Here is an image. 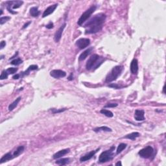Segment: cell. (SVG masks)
Returning <instances> with one entry per match:
<instances>
[{"mask_svg":"<svg viewBox=\"0 0 166 166\" xmlns=\"http://www.w3.org/2000/svg\"><path fill=\"white\" fill-rule=\"evenodd\" d=\"M106 14L104 13H99L94 16L84 25L85 28V34H95L101 31L106 20Z\"/></svg>","mask_w":166,"mask_h":166,"instance_id":"1","label":"cell"},{"mask_svg":"<svg viewBox=\"0 0 166 166\" xmlns=\"http://www.w3.org/2000/svg\"><path fill=\"white\" fill-rule=\"evenodd\" d=\"M105 61V59L102 57L97 54H94L91 55L88 60L86 64V68L87 70H95L98 68Z\"/></svg>","mask_w":166,"mask_h":166,"instance_id":"2","label":"cell"},{"mask_svg":"<svg viewBox=\"0 0 166 166\" xmlns=\"http://www.w3.org/2000/svg\"><path fill=\"white\" fill-rule=\"evenodd\" d=\"M123 70V67L122 66H116L114 67L110 72L106 75L105 82H111L114 80H116L119 77V76L121 75Z\"/></svg>","mask_w":166,"mask_h":166,"instance_id":"3","label":"cell"},{"mask_svg":"<svg viewBox=\"0 0 166 166\" xmlns=\"http://www.w3.org/2000/svg\"><path fill=\"white\" fill-rule=\"evenodd\" d=\"M114 149L115 147L112 146L109 150H106V151L103 152L99 157V163H105V162H107L113 159L114 156V154L113 153Z\"/></svg>","mask_w":166,"mask_h":166,"instance_id":"4","label":"cell"},{"mask_svg":"<svg viewBox=\"0 0 166 166\" xmlns=\"http://www.w3.org/2000/svg\"><path fill=\"white\" fill-rule=\"evenodd\" d=\"M96 6L93 5L91 6V7H90L88 9L86 10V11L82 14L81 16L79 18V20H78L77 22L78 25H82L86 21H87L88 19L91 16V14L95 12V11L96 10Z\"/></svg>","mask_w":166,"mask_h":166,"instance_id":"5","label":"cell"},{"mask_svg":"<svg viewBox=\"0 0 166 166\" xmlns=\"http://www.w3.org/2000/svg\"><path fill=\"white\" fill-rule=\"evenodd\" d=\"M23 1H9V2H6L5 4L7 5V9L10 13L15 14H17L16 12L14 11L13 9L20 8L21 6L23 5Z\"/></svg>","mask_w":166,"mask_h":166,"instance_id":"6","label":"cell"},{"mask_svg":"<svg viewBox=\"0 0 166 166\" xmlns=\"http://www.w3.org/2000/svg\"><path fill=\"white\" fill-rule=\"evenodd\" d=\"M153 153H154V149L151 146H147L138 152L140 156L146 159L151 158L153 155Z\"/></svg>","mask_w":166,"mask_h":166,"instance_id":"7","label":"cell"},{"mask_svg":"<svg viewBox=\"0 0 166 166\" xmlns=\"http://www.w3.org/2000/svg\"><path fill=\"white\" fill-rule=\"evenodd\" d=\"M90 44V40L88 38H82L77 40L75 45L80 49H83L88 46Z\"/></svg>","mask_w":166,"mask_h":166,"instance_id":"8","label":"cell"},{"mask_svg":"<svg viewBox=\"0 0 166 166\" xmlns=\"http://www.w3.org/2000/svg\"><path fill=\"white\" fill-rule=\"evenodd\" d=\"M50 75L54 79H60L65 77L66 76V73L60 70H53L50 72Z\"/></svg>","mask_w":166,"mask_h":166,"instance_id":"9","label":"cell"},{"mask_svg":"<svg viewBox=\"0 0 166 166\" xmlns=\"http://www.w3.org/2000/svg\"><path fill=\"white\" fill-rule=\"evenodd\" d=\"M66 26V23H64V24L62 25L61 27L57 31V32L55 33V34H54V39L56 42H59V41L60 40V39H61L62 34V33L63 31H64V29H65Z\"/></svg>","mask_w":166,"mask_h":166,"instance_id":"10","label":"cell"},{"mask_svg":"<svg viewBox=\"0 0 166 166\" xmlns=\"http://www.w3.org/2000/svg\"><path fill=\"white\" fill-rule=\"evenodd\" d=\"M145 112L143 110H136L134 113V119L137 121H142L145 119Z\"/></svg>","mask_w":166,"mask_h":166,"instance_id":"11","label":"cell"},{"mask_svg":"<svg viewBox=\"0 0 166 166\" xmlns=\"http://www.w3.org/2000/svg\"><path fill=\"white\" fill-rule=\"evenodd\" d=\"M130 70H131V73L134 75H136L138 71V62L137 60L136 59H134L132 60L130 66Z\"/></svg>","mask_w":166,"mask_h":166,"instance_id":"12","label":"cell"},{"mask_svg":"<svg viewBox=\"0 0 166 166\" xmlns=\"http://www.w3.org/2000/svg\"><path fill=\"white\" fill-rule=\"evenodd\" d=\"M57 7H58V4L52 5H50L49 7H48V8L44 11V12H43V14H42L43 18H45V17L48 16L49 15L51 14L55 11V9H56Z\"/></svg>","mask_w":166,"mask_h":166,"instance_id":"13","label":"cell"},{"mask_svg":"<svg viewBox=\"0 0 166 166\" xmlns=\"http://www.w3.org/2000/svg\"><path fill=\"white\" fill-rule=\"evenodd\" d=\"M99 149H97L95 150V151H91V152H90V153H88V154H85V156H82L81 158H80V161L81 162H86V161L89 160L91 159L92 157H94V156L97 153V151H98Z\"/></svg>","mask_w":166,"mask_h":166,"instance_id":"14","label":"cell"},{"mask_svg":"<svg viewBox=\"0 0 166 166\" xmlns=\"http://www.w3.org/2000/svg\"><path fill=\"white\" fill-rule=\"evenodd\" d=\"M70 149H65L60 150V151H58L57 153H56L55 154H53V157L54 159H59V158H61V157L63 156L66 155V154H67L68 153H70Z\"/></svg>","mask_w":166,"mask_h":166,"instance_id":"15","label":"cell"},{"mask_svg":"<svg viewBox=\"0 0 166 166\" xmlns=\"http://www.w3.org/2000/svg\"><path fill=\"white\" fill-rule=\"evenodd\" d=\"M92 49H93L92 48H89V49H86V50L84 52H82V53L80 54V56L79 57V61H82V60H85V59H86V57H87L89 54L91 53Z\"/></svg>","mask_w":166,"mask_h":166,"instance_id":"16","label":"cell"},{"mask_svg":"<svg viewBox=\"0 0 166 166\" xmlns=\"http://www.w3.org/2000/svg\"><path fill=\"white\" fill-rule=\"evenodd\" d=\"M13 158H14V156L12 153H7V154H5V155L1 158V160H0V163H4V162H8V161L11 160L13 159Z\"/></svg>","mask_w":166,"mask_h":166,"instance_id":"17","label":"cell"},{"mask_svg":"<svg viewBox=\"0 0 166 166\" xmlns=\"http://www.w3.org/2000/svg\"><path fill=\"white\" fill-rule=\"evenodd\" d=\"M140 136V134L139 132H132V133L131 134H127V136H125L124 137H125V138H127V139L131 140H134L137 137H139Z\"/></svg>","mask_w":166,"mask_h":166,"instance_id":"18","label":"cell"},{"mask_svg":"<svg viewBox=\"0 0 166 166\" xmlns=\"http://www.w3.org/2000/svg\"><path fill=\"white\" fill-rule=\"evenodd\" d=\"M30 14L33 17H38L40 14V12L38 11V7H33L30 8Z\"/></svg>","mask_w":166,"mask_h":166,"instance_id":"19","label":"cell"},{"mask_svg":"<svg viewBox=\"0 0 166 166\" xmlns=\"http://www.w3.org/2000/svg\"><path fill=\"white\" fill-rule=\"evenodd\" d=\"M24 149L25 148L23 146H19V147L16 149V150L14 151V153H12L14 158L18 157V156L20 155V154L23 153V151H24Z\"/></svg>","mask_w":166,"mask_h":166,"instance_id":"20","label":"cell"},{"mask_svg":"<svg viewBox=\"0 0 166 166\" xmlns=\"http://www.w3.org/2000/svg\"><path fill=\"white\" fill-rule=\"evenodd\" d=\"M21 99H22L21 97H18L17 99H16L15 101H14L13 103H12L8 106V110H9V111H12V110H13L17 106V105H18V104L19 103Z\"/></svg>","mask_w":166,"mask_h":166,"instance_id":"21","label":"cell"},{"mask_svg":"<svg viewBox=\"0 0 166 166\" xmlns=\"http://www.w3.org/2000/svg\"><path fill=\"white\" fill-rule=\"evenodd\" d=\"M70 162V159L69 158H61V159L57 160L56 161V163L60 165H65L68 164Z\"/></svg>","mask_w":166,"mask_h":166,"instance_id":"22","label":"cell"},{"mask_svg":"<svg viewBox=\"0 0 166 166\" xmlns=\"http://www.w3.org/2000/svg\"><path fill=\"white\" fill-rule=\"evenodd\" d=\"M94 131L96 132H100V131H104V132H112V130L109 127H106V126H103V127H97L94 129Z\"/></svg>","mask_w":166,"mask_h":166,"instance_id":"23","label":"cell"},{"mask_svg":"<svg viewBox=\"0 0 166 166\" xmlns=\"http://www.w3.org/2000/svg\"><path fill=\"white\" fill-rule=\"evenodd\" d=\"M38 66L37 65H31L29 67V68H27V70H26L25 71H24V72H22V76H23V75H27L29 73V72H30L31 71H33V70H38Z\"/></svg>","mask_w":166,"mask_h":166,"instance_id":"24","label":"cell"},{"mask_svg":"<svg viewBox=\"0 0 166 166\" xmlns=\"http://www.w3.org/2000/svg\"><path fill=\"white\" fill-rule=\"evenodd\" d=\"M100 112L108 117H112L114 116L113 113H112L111 111H110V110H106V109H102V110L100 111Z\"/></svg>","mask_w":166,"mask_h":166,"instance_id":"25","label":"cell"},{"mask_svg":"<svg viewBox=\"0 0 166 166\" xmlns=\"http://www.w3.org/2000/svg\"><path fill=\"white\" fill-rule=\"evenodd\" d=\"M126 147H127V144H125V143H120L118 145V147H117V150H116V154L121 153Z\"/></svg>","mask_w":166,"mask_h":166,"instance_id":"26","label":"cell"},{"mask_svg":"<svg viewBox=\"0 0 166 166\" xmlns=\"http://www.w3.org/2000/svg\"><path fill=\"white\" fill-rule=\"evenodd\" d=\"M22 62H23V60H22L20 58H17V59H14L13 60H12V61L11 62V64H12V65L18 66L22 64Z\"/></svg>","mask_w":166,"mask_h":166,"instance_id":"27","label":"cell"},{"mask_svg":"<svg viewBox=\"0 0 166 166\" xmlns=\"http://www.w3.org/2000/svg\"><path fill=\"white\" fill-rule=\"evenodd\" d=\"M18 71V68H9L7 70H6V71L8 73V74H14Z\"/></svg>","mask_w":166,"mask_h":166,"instance_id":"28","label":"cell"},{"mask_svg":"<svg viewBox=\"0 0 166 166\" xmlns=\"http://www.w3.org/2000/svg\"><path fill=\"white\" fill-rule=\"evenodd\" d=\"M9 20H11V17H9V16L1 17V18H0V24L1 25L4 24L5 23H6L7 22H8Z\"/></svg>","mask_w":166,"mask_h":166,"instance_id":"29","label":"cell"},{"mask_svg":"<svg viewBox=\"0 0 166 166\" xmlns=\"http://www.w3.org/2000/svg\"><path fill=\"white\" fill-rule=\"evenodd\" d=\"M67 110V108H60V109H55V108H52L51 111L52 113L53 114H57V113H61V112H64Z\"/></svg>","mask_w":166,"mask_h":166,"instance_id":"30","label":"cell"},{"mask_svg":"<svg viewBox=\"0 0 166 166\" xmlns=\"http://www.w3.org/2000/svg\"><path fill=\"white\" fill-rule=\"evenodd\" d=\"M8 73L5 71H2V74H1V76H0V79L1 80H4V79H7L8 78Z\"/></svg>","mask_w":166,"mask_h":166,"instance_id":"31","label":"cell"},{"mask_svg":"<svg viewBox=\"0 0 166 166\" xmlns=\"http://www.w3.org/2000/svg\"><path fill=\"white\" fill-rule=\"evenodd\" d=\"M108 87L110 88H116V89H120L122 88V86H119V85H117V84H114V83H112L111 85H108Z\"/></svg>","mask_w":166,"mask_h":166,"instance_id":"32","label":"cell"},{"mask_svg":"<svg viewBox=\"0 0 166 166\" xmlns=\"http://www.w3.org/2000/svg\"><path fill=\"white\" fill-rule=\"evenodd\" d=\"M117 106V103H107L105 106V108H114Z\"/></svg>","mask_w":166,"mask_h":166,"instance_id":"33","label":"cell"},{"mask_svg":"<svg viewBox=\"0 0 166 166\" xmlns=\"http://www.w3.org/2000/svg\"><path fill=\"white\" fill-rule=\"evenodd\" d=\"M53 25H54V24H53V22H50L49 23H48V25H46V26H45V27H46L47 29H52V28H53Z\"/></svg>","mask_w":166,"mask_h":166,"instance_id":"34","label":"cell"},{"mask_svg":"<svg viewBox=\"0 0 166 166\" xmlns=\"http://www.w3.org/2000/svg\"><path fill=\"white\" fill-rule=\"evenodd\" d=\"M5 45H6L5 41L2 40V42H1V44H0V49H2L3 48H4V47H5Z\"/></svg>","mask_w":166,"mask_h":166,"instance_id":"35","label":"cell"},{"mask_svg":"<svg viewBox=\"0 0 166 166\" xmlns=\"http://www.w3.org/2000/svg\"><path fill=\"white\" fill-rule=\"evenodd\" d=\"M31 22H27V23H25V24L23 25V27H22V29H25V28H27V27H28V25L31 24Z\"/></svg>","mask_w":166,"mask_h":166,"instance_id":"36","label":"cell"},{"mask_svg":"<svg viewBox=\"0 0 166 166\" xmlns=\"http://www.w3.org/2000/svg\"><path fill=\"white\" fill-rule=\"evenodd\" d=\"M13 79H18L19 78H20V74H16L12 77Z\"/></svg>","mask_w":166,"mask_h":166,"instance_id":"37","label":"cell"},{"mask_svg":"<svg viewBox=\"0 0 166 166\" xmlns=\"http://www.w3.org/2000/svg\"><path fill=\"white\" fill-rule=\"evenodd\" d=\"M73 73H71V75H70V76L69 77H68V80H73Z\"/></svg>","mask_w":166,"mask_h":166,"instance_id":"38","label":"cell"},{"mask_svg":"<svg viewBox=\"0 0 166 166\" xmlns=\"http://www.w3.org/2000/svg\"><path fill=\"white\" fill-rule=\"evenodd\" d=\"M18 51H17V52H16V53H15V54H14V56H12V57H11V59H14V58L15 57H16V56H17V55H18Z\"/></svg>","mask_w":166,"mask_h":166,"instance_id":"39","label":"cell"},{"mask_svg":"<svg viewBox=\"0 0 166 166\" xmlns=\"http://www.w3.org/2000/svg\"><path fill=\"white\" fill-rule=\"evenodd\" d=\"M116 165H122V163H121V162L120 161H119L118 162H117L116 163Z\"/></svg>","mask_w":166,"mask_h":166,"instance_id":"40","label":"cell"},{"mask_svg":"<svg viewBox=\"0 0 166 166\" xmlns=\"http://www.w3.org/2000/svg\"><path fill=\"white\" fill-rule=\"evenodd\" d=\"M2 14H3V11H2V9H1V14H0V15H2Z\"/></svg>","mask_w":166,"mask_h":166,"instance_id":"41","label":"cell"},{"mask_svg":"<svg viewBox=\"0 0 166 166\" xmlns=\"http://www.w3.org/2000/svg\"><path fill=\"white\" fill-rule=\"evenodd\" d=\"M3 55H2V56H1V60H2V59H3Z\"/></svg>","mask_w":166,"mask_h":166,"instance_id":"42","label":"cell"}]
</instances>
